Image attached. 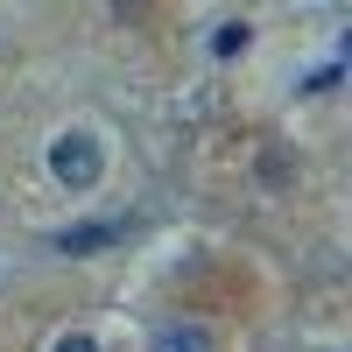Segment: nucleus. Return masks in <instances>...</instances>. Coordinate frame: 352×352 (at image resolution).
Here are the masks:
<instances>
[{
  "mask_svg": "<svg viewBox=\"0 0 352 352\" xmlns=\"http://www.w3.org/2000/svg\"><path fill=\"white\" fill-rule=\"evenodd\" d=\"M50 169L64 176L71 190H92V184H99V148H92V134H64V141L50 148Z\"/></svg>",
  "mask_w": 352,
  "mask_h": 352,
  "instance_id": "nucleus-1",
  "label": "nucleus"
},
{
  "mask_svg": "<svg viewBox=\"0 0 352 352\" xmlns=\"http://www.w3.org/2000/svg\"><path fill=\"white\" fill-rule=\"evenodd\" d=\"M113 240H120V226L99 219V226H71V232H56V254H99V247H113Z\"/></svg>",
  "mask_w": 352,
  "mask_h": 352,
  "instance_id": "nucleus-2",
  "label": "nucleus"
},
{
  "mask_svg": "<svg viewBox=\"0 0 352 352\" xmlns=\"http://www.w3.org/2000/svg\"><path fill=\"white\" fill-rule=\"evenodd\" d=\"M155 352H212V338H204L197 324H169V331L155 338Z\"/></svg>",
  "mask_w": 352,
  "mask_h": 352,
  "instance_id": "nucleus-3",
  "label": "nucleus"
},
{
  "mask_svg": "<svg viewBox=\"0 0 352 352\" xmlns=\"http://www.w3.org/2000/svg\"><path fill=\"white\" fill-rule=\"evenodd\" d=\"M212 50H219V56H240V50H247V28H240V21H226L219 36H212Z\"/></svg>",
  "mask_w": 352,
  "mask_h": 352,
  "instance_id": "nucleus-4",
  "label": "nucleus"
},
{
  "mask_svg": "<svg viewBox=\"0 0 352 352\" xmlns=\"http://www.w3.org/2000/svg\"><path fill=\"white\" fill-rule=\"evenodd\" d=\"M56 352H99L92 338H56Z\"/></svg>",
  "mask_w": 352,
  "mask_h": 352,
  "instance_id": "nucleus-5",
  "label": "nucleus"
}]
</instances>
